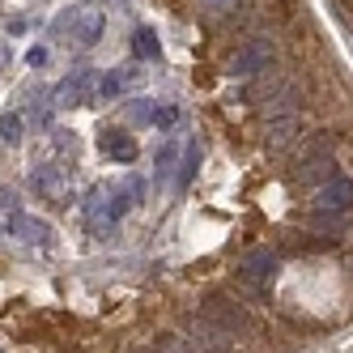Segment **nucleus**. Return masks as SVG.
Returning <instances> with one entry per match:
<instances>
[{
  "label": "nucleus",
  "mask_w": 353,
  "mask_h": 353,
  "mask_svg": "<svg viewBox=\"0 0 353 353\" xmlns=\"http://www.w3.org/2000/svg\"><path fill=\"white\" fill-rule=\"evenodd\" d=\"M349 205H353V183L349 179H332L319 192V200H315V209H332V213H341Z\"/></svg>",
  "instance_id": "f257e3e1"
},
{
  "label": "nucleus",
  "mask_w": 353,
  "mask_h": 353,
  "mask_svg": "<svg viewBox=\"0 0 353 353\" xmlns=\"http://www.w3.org/2000/svg\"><path fill=\"white\" fill-rule=\"evenodd\" d=\"M209 315H217L225 327H239V323H243V311H234L230 302H221V298H213V302H209Z\"/></svg>",
  "instance_id": "f03ea898"
},
{
  "label": "nucleus",
  "mask_w": 353,
  "mask_h": 353,
  "mask_svg": "<svg viewBox=\"0 0 353 353\" xmlns=\"http://www.w3.org/2000/svg\"><path fill=\"white\" fill-rule=\"evenodd\" d=\"M268 268H272V256H264V251H260V256H251V260L243 264V272L251 276V281H260V276H264Z\"/></svg>",
  "instance_id": "7ed1b4c3"
},
{
  "label": "nucleus",
  "mask_w": 353,
  "mask_h": 353,
  "mask_svg": "<svg viewBox=\"0 0 353 353\" xmlns=\"http://www.w3.org/2000/svg\"><path fill=\"white\" fill-rule=\"evenodd\" d=\"M294 132H298V123H281V128H276V132L268 137V145L276 149V154H281V149H285V145L294 141Z\"/></svg>",
  "instance_id": "20e7f679"
}]
</instances>
